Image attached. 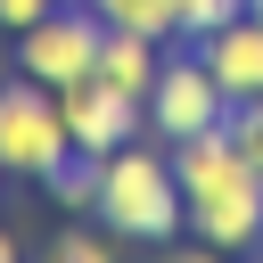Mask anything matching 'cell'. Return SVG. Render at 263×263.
Returning <instances> with one entry per match:
<instances>
[{"mask_svg":"<svg viewBox=\"0 0 263 263\" xmlns=\"http://www.w3.org/2000/svg\"><path fill=\"white\" fill-rule=\"evenodd\" d=\"M156 66H164V41H156V33H132V25H107V41H99V74H107L115 90L148 99V90H156Z\"/></svg>","mask_w":263,"mask_h":263,"instance_id":"7","label":"cell"},{"mask_svg":"<svg viewBox=\"0 0 263 263\" xmlns=\"http://www.w3.org/2000/svg\"><path fill=\"white\" fill-rule=\"evenodd\" d=\"M8 74H16V41L0 33V82H8Z\"/></svg>","mask_w":263,"mask_h":263,"instance_id":"14","label":"cell"},{"mask_svg":"<svg viewBox=\"0 0 263 263\" xmlns=\"http://www.w3.org/2000/svg\"><path fill=\"white\" fill-rule=\"evenodd\" d=\"M197 58L214 66V82L230 99H263V16H230V25L197 33Z\"/></svg>","mask_w":263,"mask_h":263,"instance_id":"6","label":"cell"},{"mask_svg":"<svg viewBox=\"0 0 263 263\" xmlns=\"http://www.w3.org/2000/svg\"><path fill=\"white\" fill-rule=\"evenodd\" d=\"M8 41H16V74H33V82L66 90V82L99 74V41H107V16H99L90 0H58L41 25H25V33H8Z\"/></svg>","mask_w":263,"mask_h":263,"instance_id":"3","label":"cell"},{"mask_svg":"<svg viewBox=\"0 0 263 263\" xmlns=\"http://www.w3.org/2000/svg\"><path fill=\"white\" fill-rule=\"evenodd\" d=\"M58 0H0V33H25V25H41Z\"/></svg>","mask_w":263,"mask_h":263,"instance_id":"13","label":"cell"},{"mask_svg":"<svg viewBox=\"0 0 263 263\" xmlns=\"http://www.w3.org/2000/svg\"><path fill=\"white\" fill-rule=\"evenodd\" d=\"M230 115V90L214 82V66L189 49V58H164L156 66V90H148V132L173 148V140H189V132H214Z\"/></svg>","mask_w":263,"mask_h":263,"instance_id":"4","label":"cell"},{"mask_svg":"<svg viewBox=\"0 0 263 263\" xmlns=\"http://www.w3.org/2000/svg\"><path fill=\"white\" fill-rule=\"evenodd\" d=\"M58 115H66V132H74V148H82V156H115L123 140H140V132H148V99L115 90L107 74L66 82V90H58Z\"/></svg>","mask_w":263,"mask_h":263,"instance_id":"5","label":"cell"},{"mask_svg":"<svg viewBox=\"0 0 263 263\" xmlns=\"http://www.w3.org/2000/svg\"><path fill=\"white\" fill-rule=\"evenodd\" d=\"M0 263H16V230L8 222H0Z\"/></svg>","mask_w":263,"mask_h":263,"instance_id":"15","label":"cell"},{"mask_svg":"<svg viewBox=\"0 0 263 263\" xmlns=\"http://www.w3.org/2000/svg\"><path fill=\"white\" fill-rule=\"evenodd\" d=\"M99 164H107V156H82V148H74V156H66L41 189H49L66 214H99Z\"/></svg>","mask_w":263,"mask_h":263,"instance_id":"8","label":"cell"},{"mask_svg":"<svg viewBox=\"0 0 263 263\" xmlns=\"http://www.w3.org/2000/svg\"><path fill=\"white\" fill-rule=\"evenodd\" d=\"M115 247H123V238H115L107 222H74V230H58V238H49V255H58V263H107Z\"/></svg>","mask_w":263,"mask_h":263,"instance_id":"10","label":"cell"},{"mask_svg":"<svg viewBox=\"0 0 263 263\" xmlns=\"http://www.w3.org/2000/svg\"><path fill=\"white\" fill-rule=\"evenodd\" d=\"M247 16H263V0H247Z\"/></svg>","mask_w":263,"mask_h":263,"instance_id":"16","label":"cell"},{"mask_svg":"<svg viewBox=\"0 0 263 263\" xmlns=\"http://www.w3.org/2000/svg\"><path fill=\"white\" fill-rule=\"evenodd\" d=\"M99 222H107L115 238H181V230H189V197H181L173 148L123 140V148L99 164Z\"/></svg>","mask_w":263,"mask_h":263,"instance_id":"1","label":"cell"},{"mask_svg":"<svg viewBox=\"0 0 263 263\" xmlns=\"http://www.w3.org/2000/svg\"><path fill=\"white\" fill-rule=\"evenodd\" d=\"M107 25H132V33H156V41H173L181 33V0H90Z\"/></svg>","mask_w":263,"mask_h":263,"instance_id":"9","label":"cell"},{"mask_svg":"<svg viewBox=\"0 0 263 263\" xmlns=\"http://www.w3.org/2000/svg\"><path fill=\"white\" fill-rule=\"evenodd\" d=\"M66 156H74V132L58 115V90L33 74H8L0 82V164L16 181H49Z\"/></svg>","mask_w":263,"mask_h":263,"instance_id":"2","label":"cell"},{"mask_svg":"<svg viewBox=\"0 0 263 263\" xmlns=\"http://www.w3.org/2000/svg\"><path fill=\"white\" fill-rule=\"evenodd\" d=\"M0 181H8V164H0Z\"/></svg>","mask_w":263,"mask_h":263,"instance_id":"17","label":"cell"},{"mask_svg":"<svg viewBox=\"0 0 263 263\" xmlns=\"http://www.w3.org/2000/svg\"><path fill=\"white\" fill-rule=\"evenodd\" d=\"M222 123H230V140L247 148V164L263 173V99H230V115H222Z\"/></svg>","mask_w":263,"mask_h":263,"instance_id":"11","label":"cell"},{"mask_svg":"<svg viewBox=\"0 0 263 263\" xmlns=\"http://www.w3.org/2000/svg\"><path fill=\"white\" fill-rule=\"evenodd\" d=\"M230 16H247V0H181V33L189 41L214 33V25H230Z\"/></svg>","mask_w":263,"mask_h":263,"instance_id":"12","label":"cell"}]
</instances>
